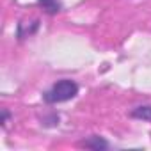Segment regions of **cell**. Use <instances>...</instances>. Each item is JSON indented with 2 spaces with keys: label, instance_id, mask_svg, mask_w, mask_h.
<instances>
[{
  "label": "cell",
  "instance_id": "1",
  "mask_svg": "<svg viewBox=\"0 0 151 151\" xmlns=\"http://www.w3.org/2000/svg\"><path fill=\"white\" fill-rule=\"evenodd\" d=\"M78 84L75 80H69V78H62V80H57L48 91L43 93V101L48 103V105H55V103H64V101H69L73 100L75 96L78 94Z\"/></svg>",
  "mask_w": 151,
  "mask_h": 151
},
{
  "label": "cell",
  "instance_id": "2",
  "mask_svg": "<svg viewBox=\"0 0 151 151\" xmlns=\"http://www.w3.org/2000/svg\"><path fill=\"white\" fill-rule=\"evenodd\" d=\"M37 30H39V20L20 22V23L16 25V37H18V41H23V39H27V37H32Z\"/></svg>",
  "mask_w": 151,
  "mask_h": 151
},
{
  "label": "cell",
  "instance_id": "3",
  "mask_svg": "<svg viewBox=\"0 0 151 151\" xmlns=\"http://www.w3.org/2000/svg\"><path fill=\"white\" fill-rule=\"evenodd\" d=\"M80 146L86 149H93V151H107L110 147V142L101 135H91L86 140H82Z\"/></svg>",
  "mask_w": 151,
  "mask_h": 151
},
{
  "label": "cell",
  "instance_id": "4",
  "mask_svg": "<svg viewBox=\"0 0 151 151\" xmlns=\"http://www.w3.org/2000/svg\"><path fill=\"white\" fill-rule=\"evenodd\" d=\"M37 4H39V7H41L46 14H50V16H53V14H57V13L62 11L60 0H37Z\"/></svg>",
  "mask_w": 151,
  "mask_h": 151
},
{
  "label": "cell",
  "instance_id": "5",
  "mask_svg": "<svg viewBox=\"0 0 151 151\" xmlns=\"http://www.w3.org/2000/svg\"><path fill=\"white\" fill-rule=\"evenodd\" d=\"M130 117L151 123V105H139V107H135L133 110H130Z\"/></svg>",
  "mask_w": 151,
  "mask_h": 151
},
{
  "label": "cell",
  "instance_id": "6",
  "mask_svg": "<svg viewBox=\"0 0 151 151\" xmlns=\"http://www.w3.org/2000/svg\"><path fill=\"white\" fill-rule=\"evenodd\" d=\"M59 121H60V116L57 112H50V114H46V116L41 117V124L45 128H53V126L59 124Z\"/></svg>",
  "mask_w": 151,
  "mask_h": 151
},
{
  "label": "cell",
  "instance_id": "7",
  "mask_svg": "<svg viewBox=\"0 0 151 151\" xmlns=\"http://www.w3.org/2000/svg\"><path fill=\"white\" fill-rule=\"evenodd\" d=\"M9 119H11V112H9V109H2V119H0V124L6 128L7 123H9Z\"/></svg>",
  "mask_w": 151,
  "mask_h": 151
}]
</instances>
